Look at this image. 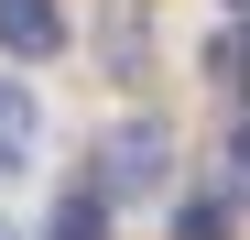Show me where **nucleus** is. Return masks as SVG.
Listing matches in <instances>:
<instances>
[{"mask_svg":"<svg viewBox=\"0 0 250 240\" xmlns=\"http://www.w3.org/2000/svg\"><path fill=\"white\" fill-rule=\"evenodd\" d=\"M152 175H163V131H152V120H131V131L109 142V196H142Z\"/></svg>","mask_w":250,"mask_h":240,"instance_id":"nucleus-1","label":"nucleus"},{"mask_svg":"<svg viewBox=\"0 0 250 240\" xmlns=\"http://www.w3.org/2000/svg\"><path fill=\"white\" fill-rule=\"evenodd\" d=\"M229 11H250V0H229Z\"/></svg>","mask_w":250,"mask_h":240,"instance_id":"nucleus-6","label":"nucleus"},{"mask_svg":"<svg viewBox=\"0 0 250 240\" xmlns=\"http://www.w3.org/2000/svg\"><path fill=\"white\" fill-rule=\"evenodd\" d=\"M33 164V98H22V76H0V175H22Z\"/></svg>","mask_w":250,"mask_h":240,"instance_id":"nucleus-3","label":"nucleus"},{"mask_svg":"<svg viewBox=\"0 0 250 240\" xmlns=\"http://www.w3.org/2000/svg\"><path fill=\"white\" fill-rule=\"evenodd\" d=\"M229 164H239V196H250V131H239V142H229Z\"/></svg>","mask_w":250,"mask_h":240,"instance_id":"nucleus-5","label":"nucleus"},{"mask_svg":"<svg viewBox=\"0 0 250 240\" xmlns=\"http://www.w3.org/2000/svg\"><path fill=\"white\" fill-rule=\"evenodd\" d=\"M55 240H109V196H65V208H55Z\"/></svg>","mask_w":250,"mask_h":240,"instance_id":"nucleus-4","label":"nucleus"},{"mask_svg":"<svg viewBox=\"0 0 250 240\" xmlns=\"http://www.w3.org/2000/svg\"><path fill=\"white\" fill-rule=\"evenodd\" d=\"M55 0H0V44H11V55H55Z\"/></svg>","mask_w":250,"mask_h":240,"instance_id":"nucleus-2","label":"nucleus"}]
</instances>
